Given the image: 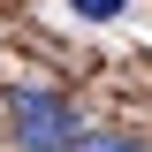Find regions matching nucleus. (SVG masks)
Listing matches in <instances>:
<instances>
[{
  "mask_svg": "<svg viewBox=\"0 0 152 152\" xmlns=\"http://www.w3.org/2000/svg\"><path fill=\"white\" fill-rule=\"evenodd\" d=\"M69 152H145V145H129V137H107V129H84Z\"/></svg>",
  "mask_w": 152,
  "mask_h": 152,
  "instance_id": "2",
  "label": "nucleus"
},
{
  "mask_svg": "<svg viewBox=\"0 0 152 152\" xmlns=\"http://www.w3.org/2000/svg\"><path fill=\"white\" fill-rule=\"evenodd\" d=\"M122 8H129V0H76V15H91V23H114Z\"/></svg>",
  "mask_w": 152,
  "mask_h": 152,
  "instance_id": "3",
  "label": "nucleus"
},
{
  "mask_svg": "<svg viewBox=\"0 0 152 152\" xmlns=\"http://www.w3.org/2000/svg\"><path fill=\"white\" fill-rule=\"evenodd\" d=\"M8 114H15L23 152H69L76 137H84L76 107H61V99H46V91H8Z\"/></svg>",
  "mask_w": 152,
  "mask_h": 152,
  "instance_id": "1",
  "label": "nucleus"
}]
</instances>
